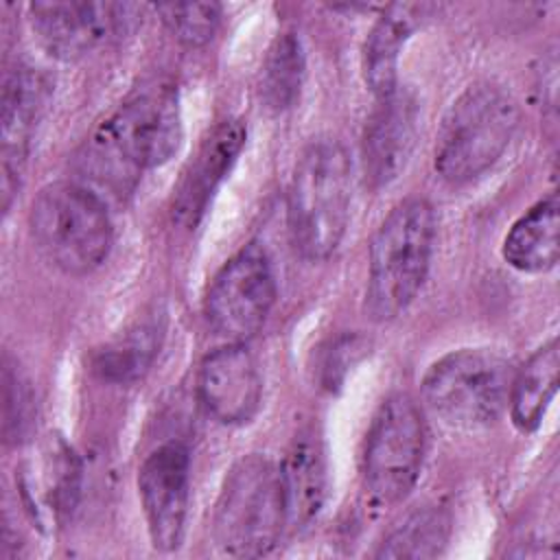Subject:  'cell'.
<instances>
[{
    "label": "cell",
    "mask_w": 560,
    "mask_h": 560,
    "mask_svg": "<svg viewBox=\"0 0 560 560\" xmlns=\"http://www.w3.org/2000/svg\"><path fill=\"white\" fill-rule=\"evenodd\" d=\"M179 140L177 90L166 81H149L90 133L79 153V168L107 192L127 195L144 171L177 151Z\"/></svg>",
    "instance_id": "obj_1"
},
{
    "label": "cell",
    "mask_w": 560,
    "mask_h": 560,
    "mask_svg": "<svg viewBox=\"0 0 560 560\" xmlns=\"http://www.w3.org/2000/svg\"><path fill=\"white\" fill-rule=\"evenodd\" d=\"M350 188L352 164L341 142L315 140L300 153L289 184L287 219L291 241L304 258L324 260L341 243Z\"/></svg>",
    "instance_id": "obj_2"
},
{
    "label": "cell",
    "mask_w": 560,
    "mask_h": 560,
    "mask_svg": "<svg viewBox=\"0 0 560 560\" xmlns=\"http://www.w3.org/2000/svg\"><path fill=\"white\" fill-rule=\"evenodd\" d=\"M435 238L433 208L424 199L400 201L370 245L365 313L374 322L398 317L418 295Z\"/></svg>",
    "instance_id": "obj_3"
},
{
    "label": "cell",
    "mask_w": 560,
    "mask_h": 560,
    "mask_svg": "<svg viewBox=\"0 0 560 560\" xmlns=\"http://www.w3.org/2000/svg\"><path fill=\"white\" fill-rule=\"evenodd\" d=\"M28 225L39 254L68 276H88L101 267L114 236L103 199L74 182L44 186L31 206Z\"/></svg>",
    "instance_id": "obj_4"
},
{
    "label": "cell",
    "mask_w": 560,
    "mask_h": 560,
    "mask_svg": "<svg viewBox=\"0 0 560 560\" xmlns=\"http://www.w3.org/2000/svg\"><path fill=\"white\" fill-rule=\"evenodd\" d=\"M287 525L280 466L260 455L236 462L217 499L212 536L234 558L267 556Z\"/></svg>",
    "instance_id": "obj_5"
},
{
    "label": "cell",
    "mask_w": 560,
    "mask_h": 560,
    "mask_svg": "<svg viewBox=\"0 0 560 560\" xmlns=\"http://www.w3.org/2000/svg\"><path fill=\"white\" fill-rule=\"evenodd\" d=\"M518 105L492 85H470L448 109L435 142V171L448 184L483 175L508 149L518 127Z\"/></svg>",
    "instance_id": "obj_6"
},
{
    "label": "cell",
    "mask_w": 560,
    "mask_h": 560,
    "mask_svg": "<svg viewBox=\"0 0 560 560\" xmlns=\"http://www.w3.org/2000/svg\"><path fill=\"white\" fill-rule=\"evenodd\" d=\"M514 372L512 361L497 350H455L429 368L422 396L451 427H490L508 409Z\"/></svg>",
    "instance_id": "obj_7"
},
{
    "label": "cell",
    "mask_w": 560,
    "mask_h": 560,
    "mask_svg": "<svg viewBox=\"0 0 560 560\" xmlns=\"http://www.w3.org/2000/svg\"><path fill=\"white\" fill-rule=\"evenodd\" d=\"M424 453V422L407 394L389 396L376 411L363 451V488L370 503L387 510L413 490Z\"/></svg>",
    "instance_id": "obj_8"
},
{
    "label": "cell",
    "mask_w": 560,
    "mask_h": 560,
    "mask_svg": "<svg viewBox=\"0 0 560 560\" xmlns=\"http://www.w3.org/2000/svg\"><path fill=\"white\" fill-rule=\"evenodd\" d=\"M273 302L276 278L269 256L252 243L214 276L206 295V319L219 337L245 343L260 330Z\"/></svg>",
    "instance_id": "obj_9"
},
{
    "label": "cell",
    "mask_w": 560,
    "mask_h": 560,
    "mask_svg": "<svg viewBox=\"0 0 560 560\" xmlns=\"http://www.w3.org/2000/svg\"><path fill=\"white\" fill-rule=\"evenodd\" d=\"M31 24L39 44L57 59L74 61L125 31L131 4L112 2H33Z\"/></svg>",
    "instance_id": "obj_10"
},
{
    "label": "cell",
    "mask_w": 560,
    "mask_h": 560,
    "mask_svg": "<svg viewBox=\"0 0 560 560\" xmlns=\"http://www.w3.org/2000/svg\"><path fill=\"white\" fill-rule=\"evenodd\" d=\"M190 457L179 442L155 448L138 475V490L155 549L173 551L182 545L186 510H188Z\"/></svg>",
    "instance_id": "obj_11"
},
{
    "label": "cell",
    "mask_w": 560,
    "mask_h": 560,
    "mask_svg": "<svg viewBox=\"0 0 560 560\" xmlns=\"http://www.w3.org/2000/svg\"><path fill=\"white\" fill-rule=\"evenodd\" d=\"M197 392L206 411L223 424L249 422L262 396V378L256 357L245 343L212 350L199 365Z\"/></svg>",
    "instance_id": "obj_12"
},
{
    "label": "cell",
    "mask_w": 560,
    "mask_h": 560,
    "mask_svg": "<svg viewBox=\"0 0 560 560\" xmlns=\"http://www.w3.org/2000/svg\"><path fill=\"white\" fill-rule=\"evenodd\" d=\"M50 88L46 79L33 68H18L4 77L2 85V210L9 212L18 195L33 131L48 103Z\"/></svg>",
    "instance_id": "obj_13"
},
{
    "label": "cell",
    "mask_w": 560,
    "mask_h": 560,
    "mask_svg": "<svg viewBox=\"0 0 560 560\" xmlns=\"http://www.w3.org/2000/svg\"><path fill=\"white\" fill-rule=\"evenodd\" d=\"M376 101L363 131L361 155L365 182L372 188H383L392 184L409 162L416 144L418 105L402 88Z\"/></svg>",
    "instance_id": "obj_14"
},
{
    "label": "cell",
    "mask_w": 560,
    "mask_h": 560,
    "mask_svg": "<svg viewBox=\"0 0 560 560\" xmlns=\"http://www.w3.org/2000/svg\"><path fill=\"white\" fill-rule=\"evenodd\" d=\"M245 136V125L238 118H225L210 129L179 179L173 199V221L182 228H195L201 221L214 190L241 153Z\"/></svg>",
    "instance_id": "obj_15"
},
{
    "label": "cell",
    "mask_w": 560,
    "mask_h": 560,
    "mask_svg": "<svg viewBox=\"0 0 560 560\" xmlns=\"http://www.w3.org/2000/svg\"><path fill=\"white\" fill-rule=\"evenodd\" d=\"M79 459L61 438L46 440L20 472L24 503L33 518L46 527L61 523L77 503Z\"/></svg>",
    "instance_id": "obj_16"
},
{
    "label": "cell",
    "mask_w": 560,
    "mask_h": 560,
    "mask_svg": "<svg viewBox=\"0 0 560 560\" xmlns=\"http://www.w3.org/2000/svg\"><path fill=\"white\" fill-rule=\"evenodd\" d=\"M287 525L304 527L322 510L326 494V464L322 442L306 429L295 435L280 466Z\"/></svg>",
    "instance_id": "obj_17"
},
{
    "label": "cell",
    "mask_w": 560,
    "mask_h": 560,
    "mask_svg": "<svg viewBox=\"0 0 560 560\" xmlns=\"http://www.w3.org/2000/svg\"><path fill=\"white\" fill-rule=\"evenodd\" d=\"M422 15L416 4H389L374 22L363 46V77L376 98L398 88V55Z\"/></svg>",
    "instance_id": "obj_18"
},
{
    "label": "cell",
    "mask_w": 560,
    "mask_h": 560,
    "mask_svg": "<svg viewBox=\"0 0 560 560\" xmlns=\"http://www.w3.org/2000/svg\"><path fill=\"white\" fill-rule=\"evenodd\" d=\"M560 254V206L551 195L529 208L508 232L503 258L518 271L542 273L556 267Z\"/></svg>",
    "instance_id": "obj_19"
},
{
    "label": "cell",
    "mask_w": 560,
    "mask_h": 560,
    "mask_svg": "<svg viewBox=\"0 0 560 560\" xmlns=\"http://www.w3.org/2000/svg\"><path fill=\"white\" fill-rule=\"evenodd\" d=\"M558 368H560L558 341L549 339L527 359V363L521 370L514 372L508 405H510L512 422L518 431L529 433L538 429L558 389Z\"/></svg>",
    "instance_id": "obj_20"
},
{
    "label": "cell",
    "mask_w": 560,
    "mask_h": 560,
    "mask_svg": "<svg viewBox=\"0 0 560 560\" xmlns=\"http://www.w3.org/2000/svg\"><path fill=\"white\" fill-rule=\"evenodd\" d=\"M304 55L293 33H282L269 48L262 68V98L273 112L289 109L302 88Z\"/></svg>",
    "instance_id": "obj_21"
},
{
    "label": "cell",
    "mask_w": 560,
    "mask_h": 560,
    "mask_svg": "<svg viewBox=\"0 0 560 560\" xmlns=\"http://www.w3.org/2000/svg\"><path fill=\"white\" fill-rule=\"evenodd\" d=\"M448 538V516L424 508L407 516L381 545L378 558H435Z\"/></svg>",
    "instance_id": "obj_22"
},
{
    "label": "cell",
    "mask_w": 560,
    "mask_h": 560,
    "mask_svg": "<svg viewBox=\"0 0 560 560\" xmlns=\"http://www.w3.org/2000/svg\"><path fill=\"white\" fill-rule=\"evenodd\" d=\"M155 352L158 330L153 326H138L96 352L94 372L109 383H129L147 372Z\"/></svg>",
    "instance_id": "obj_23"
},
{
    "label": "cell",
    "mask_w": 560,
    "mask_h": 560,
    "mask_svg": "<svg viewBox=\"0 0 560 560\" xmlns=\"http://www.w3.org/2000/svg\"><path fill=\"white\" fill-rule=\"evenodd\" d=\"M35 420V400L28 387V381L4 357L2 363V435L7 442H20L28 438Z\"/></svg>",
    "instance_id": "obj_24"
},
{
    "label": "cell",
    "mask_w": 560,
    "mask_h": 560,
    "mask_svg": "<svg viewBox=\"0 0 560 560\" xmlns=\"http://www.w3.org/2000/svg\"><path fill=\"white\" fill-rule=\"evenodd\" d=\"M158 13L173 37L186 46H203L210 42L221 20V7L217 2L158 4Z\"/></svg>",
    "instance_id": "obj_25"
}]
</instances>
